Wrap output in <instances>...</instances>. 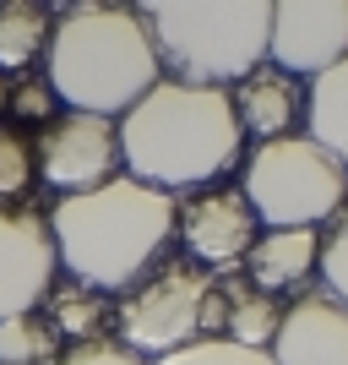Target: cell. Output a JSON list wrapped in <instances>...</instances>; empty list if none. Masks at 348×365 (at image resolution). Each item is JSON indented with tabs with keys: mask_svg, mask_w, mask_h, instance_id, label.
I'll return each instance as SVG.
<instances>
[{
	"mask_svg": "<svg viewBox=\"0 0 348 365\" xmlns=\"http://www.w3.org/2000/svg\"><path fill=\"white\" fill-rule=\"evenodd\" d=\"M120 164L152 191H201L240 158V120L223 88H191L164 76L120 120Z\"/></svg>",
	"mask_w": 348,
	"mask_h": 365,
	"instance_id": "6da1fadb",
	"label": "cell"
},
{
	"mask_svg": "<svg viewBox=\"0 0 348 365\" xmlns=\"http://www.w3.org/2000/svg\"><path fill=\"white\" fill-rule=\"evenodd\" d=\"M55 257L88 289H137L158 267L164 245L174 240V197L152 185L115 175L98 191L60 197L49 213Z\"/></svg>",
	"mask_w": 348,
	"mask_h": 365,
	"instance_id": "7a4b0ae2",
	"label": "cell"
},
{
	"mask_svg": "<svg viewBox=\"0 0 348 365\" xmlns=\"http://www.w3.org/2000/svg\"><path fill=\"white\" fill-rule=\"evenodd\" d=\"M44 82L65 109L115 120L147 88L164 82V66H158V49L137 6L88 0L55 16L44 49Z\"/></svg>",
	"mask_w": 348,
	"mask_h": 365,
	"instance_id": "3957f363",
	"label": "cell"
},
{
	"mask_svg": "<svg viewBox=\"0 0 348 365\" xmlns=\"http://www.w3.org/2000/svg\"><path fill=\"white\" fill-rule=\"evenodd\" d=\"M137 11L174 82L228 93V82L267 66L273 0H147Z\"/></svg>",
	"mask_w": 348,
	"mask_h": 365,
	"instance_id": "277c9868",
	"label": "cell"
},
{
	"mask_svg": "<svg viewBox=\"0 0 348 365\" xmlns=\"http://www.w3.org/2000/svg\"><path fill=\"white\" fill-rule=\"evenodd\" d=\"M240 197L267 229H321L348 202V169L321 142L294 131L278 142H256Z\"/></svg>",
	"mask_w": 348,
	"mask_h": 365,
	"instance_id": "5b68a950",
	"label": "cell"
},
{
	"mask_svg": "<svg viewBox=\"0 0 348 365\" xmlns=\"http://www.w3.org/2000/svg\"><path fill=\"white\" fill-rule=\"evenodd\" d=\"M115 322H120V344L137 349L142 360H164L174 349H191V344H207V338H223V294H218V278L196 262H169V267H152L137 289L115 305Z\"/></svg>",
	"mask_w": 348,
	"mask_h": 365,
	"instance_id": "8992f818",
	"label": "cell"
},
{
	"mask_svg": "<svg viewBox=\"0 0 348 365\" xmlns=\"http://www.w3.org/2000/svg\"><path fill=\"white\" fill-rule=\"evenodd\" d=\"M33 164H38V180L55 185L60 197H82V191H98L104 180L120 175V131L104 115H55V120L38 125V142H33Z\"/></svg>",
	"mask_w": 348,
	"mask_h": 365,
	"instance_id": "52a82bcc",
	"label": "cell"
},
{
	"mask_svg": "<svg viewBox=\"0 0 348 365\" xmlns=\"http://www.w3.org/2000/svg\"><path fill=\"white\" fill-rule=\"evenodd\" d=\"M174 235H180V245L191 251L196 267L228 273L256 245V213L234 185H201L185 202H174Z\"/></svg>",
	"mask_w": 348,
	"mask_h": 365,
	"instance_id": "ba28073f",
	"label": "cell"
},
{
	"mask_svg": "<svg viewBox=\"0 0 348 365\" xmlns=\"http://www.w3.org/2000/svg\"><path fill=\"white\" fill-rule=\"evenodd\" d=\"M348 55V0H273L267 66L316 82Z\"/></svg>",
	"mask_w": 348,
	"mask_h": 365,
	"instance_id": "9c48e42d",
	"label": "cell"
},
{
	"mask_svg": "<svg viewBox=\"0 0 348 365\" xmlns=\"http://www.w3.org/2000/svg\"><path fill=\"white\" fill-rule=\"evenodd\" d=\"M60 257H55V235L49 218L33 207H0V322L38 311L55 289Z\"/></svg>",
	"mask_w": 348,
	"mask_h": 365,
	"instance_id": "30bf717a",
	"label": "cell"
},
{
	"mask_svg": "<svg viewBox=\"0 0 348 365\" xmlns=\"http://www.w3.org/2000/svg\"><path fill=\"white\" fill-rule=\"evenodd\" d=\"M273 365H348V305L332 294H305L283 311Z\"/></svg>",
	"mask_w": 348,
	"mask_h": 365,
	"instance_id": "8fae6325",
	"label": "cell"
},
{
	"mask_svg": "<svg viewBox=\"0 0 348 365\" xmlns=\"http://www.w3.org/2000/svg\"><path fill=\"white\" fill-rule=\"evenodd\" d=\"M228 104H234L240 137L278 142V137H294V125H300V115H305V88L288 71H278V66H256L251 76L234 82Z\"/></svg>",
	"mask_w": 348,
	"mask_h": 365,
	"instance_id": "7c38bea8",
	"label": "cell"
},
{
	"mask_svg": "<svg viewBox=\"0 0 348 365\" xmlns=\"http://www.w3.org/2000/svg\"><path fill=\"white\" fill-rule=\"evenodd\" d=\"M316 251H321V229H267V235H256L251 257H245V284H256L261 294L300 289L316 273Z\"/></svg>",
	"mask_w": 348,
	"mask_h": 365,
	"instance_id": "4fadbf2b",
	"label": "cell"
},
{
	"mask_svg": "<svg viewBox=\"0 0 348 365\" xmlns=\"http://www.w3.org/2000/svg\"><path fill=\"white\" fill-rule=\"evenodd\" d=\"M218 294H223V344H240V349H256V354L273 349L278 322H283L273 294H261L245 278H218Z\"/></svg>",
	"mask_w": 348,
	"mask_h": 365,
	"instance_id": "5bb4252c",
	"label": "cell"
},
{
	"mask_svg": "<svg viewBox=\"0 0 348 365\" xmlns=\"http://www.w3.org/2000/svg\"><path fill=\"white\" fill-rule=\"evenodd\" d=\"M305 137L321 142L348 169V55L332 71H321L305 93Z\"/></svg>",
	"mask_w": 348,
	"mask_h": 365,
	"instance_id": "9a60e30c",
	"label": "cell"
},
{
	"mask_svg": "<svg viewBox=\"0 0 348 365\" xmlns=\"http://www.w3.org/2000/svg\"><path fill=\"white\" fill-rule=\"evenodd\" d=\"M55 16L33 0H0V71H28L49 49Z\"/></svg>",
	"mask_w": 348,
	"mask_h": 365,
	"instance_id": "2e32d148",
	"label": "cell"
},
{
	"mask_svg": "<svg viewBox=\"0 0 348 365\" xmlns=\"http://www.w3.org/2000/svg\"><path fill=\"white\" fill-rule=\"evenodd\" d=\"M49 317V327L60 338H76V344H88V338H104V322H109V294L88 289V284H55L49 300L38 305Z\"/></svg>",
	"mask_w": 348,
	"mask_h": 365,
	"instance_id": "e0dca14e",
	"label": "cell"
},
{
	"mask_svg": "<svg viewBox=\"0 0 348 365\" xmlns=\"http://www.w3.org/2000/svg\"><path fill=\"white\" fill-rule=\"evenodd\" d=\"M0 365H60V333L49 327L44 311L0 322Z\"/></svg>",
	"mask_w": 348,
	"mask_h": 365,
	"instance_id": "ac0fdd59",
	"label": "cell"
},
{
	"mask_svg": "<svg viewBox=\"0 0 348 365\" xmlns=\"http://www.w3.org/2000/svg\"><path fill=\"white\" fill-rule=\"evenodd\" d=\"M316 273H321V284H327V294L348 305V202L332 213V224H327V235H321Z\"/></svg>",
	"mask_w": 348,
	"mask_h": 365,
	"instance_id": "d6986e66",
	"label": "cell"
},
{
	"mask_svg": "<svg viewBox=\"0 0 348 365\" xmlns=\"http://www.w3.org/2000/svg\"><path fill=\"white\" fill-rule=\"evenodd\" d=\"M33 175H38V164H33V142H28V131L0 125V197H28Z\"/></svg>",
	"mask_w": 348,
	"mask_h": 365,
	"instance_id": "ffe728a7",
	"label": "cell"
},
{
	"mask_svg": "<svg viewBox=\"0 0 348 365\" xmlns=\"http://www.w3.org/2000/svg\"><path fill=\"white\" fill-rule=\"evenodd\" d=\"M152 365H273V354L240 349V344H223V338H207V344H191V349H174Z\"/></svg>",
	"mask_w": 348,
	"mask_h": 365,
	"instance_id": "44dd1931",
	"label": "cell"
},
{
	"mask_svg": "<svg viewBox=\"0 0 348 365\" xmlns=\"http://www.w3.org/2000/svg\"><path fill=\"white\" fill-rule=\"evenodd\" d=\"M60 365H147V360L137 349H125L120 338H88V344H71Z\"/></svg>",
	"mask_w": 348,
	"mask_h": 365,
	"instance_id": "7402d4cb",
	"label": "cell"
},
{
	"mask_svg": "<svg viewBox=\"0 0 348 365\" xmlns=\"http://www.w3.org/2000/svg\"><path fill=\"white\" fill-rule=\"evenodd\" d=\"M55 93H49V82L44 76H28L22 88H16V98H11V109L22 115V120H55Z\"/></svg>",
	"mask_w": 348,
	"mask_h": 365,
	"instance_id": "603a6c76",
	"label": "cell"
},
{
	"mask_svg": "<svg viewBox=\"0 0 348 365\" xmlns=\"http://www.w3.org/2000/svg\"><path fill=\"white\" fill-rule=\"evenodd\" d=\"M0 109H6V76H0Z\"/></svg>",
	"mask_w": 348,
	"mask_h": 365,
	"instance_id": "cb8c5ba5",
	"label": "cell"
}]
</instances>
